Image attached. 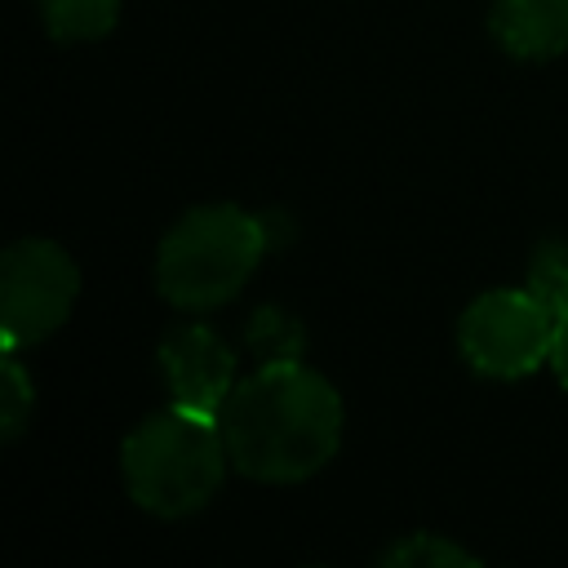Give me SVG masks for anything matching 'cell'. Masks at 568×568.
<instances>
[{
  "mask_svg": "<svg viewBox=\"0 0 568 568\" xmlns=\"http://www.w3.org/2000/svg\"><path fill=\"white\" fill-rule=\"evenodd\" d=\"M160 373L178 408L222 417L235 390V351L209 324H178L160 342Z\"/></svg>",
  "mask_w": 568,
  "mask_h": 568,
  "instance_id": "8992f818",
  "label": "cell"
},
{
  "mask_svg": "<svg viewBox=\"0 0 568 568\" xmlns=\"http://www.w3.org/2000/svg\"><path fill=\"white\" fill-rule=\"evenodd\" d=\"M40 18L53 40L84 44L111 36V27L120 22V0H40Z\"/></svg>",
  "mask_w": 568,
  "mask_h": 568,
  "instance_id": "ba28073f",
  "label": "cell"
},
{
  "mask_svg": "<svg viewBox=\"0 0 568 568\" xmlns=\"http://www.w3.org/2000/svg\"><path fill=\"white\" fill-rule=\"evenodd\" d=\"M386 564H408V568H435V564H479L470 550H462L457 541H448V537H439V532H413V537H404L399 546H390L386 550Z\"/></svg>",
  "mask_w": 568,
  "mask_h": 568,
  "instance_id": "7c38bea8",
  "label": "cell"
},
{
  "mask_svg": "<svg viewBox=\"0 0 568 568\" xmlns=\"http://www.w3.org/2000/svg\"><path fill=\"white\" fill-rule=\"evenodd\" d=\"M555 328L559 315L532 288H493L462 311L457 346L479 377L519 382L550 364Z\"/></svg>",
  "mask_w": 568,
  "mask_h": 568,
  "instance_id": "277c9868",
  "label": "cell"
},
{
  "mask_svg": "<svg viewBox=\"0 0 568 568\" xmlns=\"http://www.w3.org/2000/svg\"><path fill=\"white\" fill-rule=\"evenodd\" d=\"M231 466L262 484H297L342 448V395L302 359L257 364L222 408Z\"/></svg>",
  "mask_w": 568,
  "mask_h": 568,
  "instance_id": "6da1fadb",
  "label": "cell"
},
{
  "mask_svg": "<svg viewBox=\"0 0 568 568\" xmlns=\"http://www.w3.org/2000/svg\"><path fill=\"white\" fill-rule=\"evenodd\" d=\"M80 271L53 240H18L0 262V337L4 346H36L53 337L75 306Z\"/></svg>",
  "mask_w": 568,
  "mask_h": 568,
  "instance_id": "5b68a950",
  "label": "cell"
},
{
  "mask_svg": "<svg viewBox=\"0 0 568 568\" xmlns=\"http://www.w3.org/2000/svg\"><path fill=\"white\" fill-rule=\"evenodd\" d=\"M226 466L231 453L222 439V422L186 413L178 404L138 422L120 448L129 497L160 519H182L204 510L217 497Z\"/></svg>",
  "mask_w": 568,
  "mask_h": 568,
  "instance_id": "7a4b0ae2",
  "label": "cell"
},
{
  "mask_svg": "<svg viewBox=\"0 0 568 568\" xmlns=\"http://www.w3.org/2000/svg\"><path fill=\"white\" fill-rule=\"evenodd\" d=\"M493 36L524 62H546L568 49V0H493Z\"/></svg>",
  "mask_w": 568,
  "mask_h": 568,
  "instance_id": "52a82bcc",
  "label": "cell"
},
{
  "mask_svg": "<svg viewBox=\"0 0 568 568\" xmlns=\"http://www.w3.org/2000/svg\"><path fill=\"white\" fill-rule=\"evenodd\" d=\"M248 346L262 355V364L271 359H297L302 355V328L293 315L275 311V306H262L248 324Z\"/></svg>",
  "mask_w": 568,
  "mask_h": 568,
  "instance_id": "30bf717a",
  "label": "cell"
},
{
  "mask_svg": "<svg viewBox=\"0 0 568 568\" xmlns=\"http://www.w3.org/2000/svg\"><path fill=\"white\" fill-rule=\"evenodd\" d=\"M36 408V390H31V377L18 359V346H4V390H0V435L4 439H18L27 417Z\"/></svg>",
  "mask_w": 568,
  "mask_h": 568,
  "instance_id": "8fae6325",
  "label": "cell"
},
{
  "mask_svg": "<svg viewBox=\"0 0 568 568\" xmlns=\"http://www.w3.org/2000/svg\"><path fill=\"white\" fill-rule=\"evenodd\" d=\"M271 248V222L240 204H200L160 240L155 284L178 311L226 306Z\"/></svg>",
  "mask_w": 568,
  "mask_h": 568,
  "instance_id": "3957f363",
  "label": "cell"
},
{
  "mask_svg": "<svg viewBox=\"0 0 568 568\" xmlns=\"http://www.w3.org/2000/svg\"><path fill=\"white\" fill-rule=\"evenodd\" d=\"M555 315H568V244L564 240H546L537 244L532 262H528V284Z\"/></svg>",
  "mask_w": 568,
  "mask_h": 568,
  "instance_id": "9c48e42d",
  "label": "cell"
},
{
  "mask_svg": "<svg viewBox=\"0 0 568 568\" xmlns=\"http://www.w3.org/2000/svg\"><path fill=\"white\" fill-rule=\"evenodd\" d=\"M550 368H555L559 386L568 390V315H559V328H555V351H550Z\"/></svg>",
  "mask_w": 568,
  "mask_h": 568,
  "instance_id": "4fadbf2b",
  "label": "cell"
}]
</instances>
